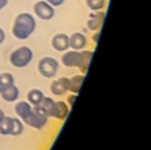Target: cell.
Returning a JSON list of instances; mask_svg holds the SVG:
<instances>
[{"mask_svg": "<svg viewBox=\"0 0 151 150\" xmlns=\"http://www.w3.org/2000/svg\"><path fill=\"white\" fill-rule=\"evenodd\" d=\"M93 56V51L88 50H67L61 56V64L66 67H78L83 74L86 73L91 59Z\"/></svg>", "mask_w": 151, "mask_h": 150, "instance_id": "1", "label": "cell"}, {"mask_svg": "<svg viewBox=\"0 0 151 150\" xmlns=\"http://www.w3.org/2000/svg\"><path fill=\"white\" fill-rule=\"evenodd\" d=\"M35 28H37L35 18L27 12H22L19 13L14 19L12 26V33L17 39L26 40L33 34Z\"/></svg>", "mask_w": 151, "mask_h": 150, "instance_id": "2", "label": "cell"}, {"mask_svg": "<svg viewBox=\"0 0 151 150\" xmlns=\"http://www.w3.org/2000/svg\"><path fill=\"white\" fill-rule=\"evenodd\" d=\"M32 59H33V51L28 46H19L9 56L11 65L18 69L28 66Z\"/></svg>", "mask_w": 151, "mask_h": 150, "instance_id": "3", "label": "cell"}, {"mask_svg": "<svg viewBox=\"0 0 151 150\" xmlns=\"http://www.w3.org/2000/svg\"><path fill=\"white\" fill-rule=\"evenodd\" d=\"M47 122H48V116L46 115V112L39 105H35V106L32 105L31 112L28 113V116L25 118L22 123L29 125L33 129L40 130L47 124Z\"/></svg>", "mask_w": 151, "mask_h": 150, "instance_id": "4", "label": "cell"}, {"mask_svg": "<svg viewBox=\"0 0 151 150\" xmlns=\"http://www.w3.org/2000/svg\"><path fill=\"white\" fill-rule=\"evenodd\" d=\"M59 70V63L53 57H42L38 63V72L44 78H53Z\"/></svg>", "mask_w": 151, "mask_h": 150, "instance_id": "5", "label": "cell"}, {"mask_svg": "<svg viewBox=\"0 0 151 150\" xmlns=\"http://www.w3.org/2000/svg\"><path fill=\"white\" fill-rule=\"evenodd\" d=\"M33 11H34V14L41 20H51L55 14L54 7L51 6L48 2H46L45 0L35 1L33 6Z\"/></svg>", "mask_w": 151, "mask_h": 150, "instance_id": "6", "label": "cell"}, {"mask_svg": "<svg viewBox=\"0 0 151 150\" xmlns=\"http://www.w3.org/2000/svg\"><path fill=\"white\" fill-rule=\"evenodd\" d=\"M104 20H105V13L101 11H96V12L91 13V15L87 19V22H86L87 28L93 32L99 31L104 24Z\"/></svg>", "mask_w": 151, "mask_h": 150, "instance_id": "7", "label": "cell"}, {"mask_svg": "<svg viewBox=\"0 0 151 150\" xmlns=\"http://www.w3.org/2000/svg\"><path fill=\"white\" fill-rule=\"evenodd\" d=\"M51 45L53 47V50H55L57 52H65L70 48L68 45V35L66 33H57L53 35Z\"/></svg>", "mask_w": 151, "mask_h": 150, "instance_id": "8", "label": "cell"}, {"mask_svg": "<svg viewBox=\"0 0 151 150\" xmlns=\"http://www.w3.org/2000/svg\"><path fill=\"white\" fill-rule=\"evenodd\" d=\"M50 90L54 96H64L68 92V78L60 77L57 80H53L50 85Z\"/></svg>", "mask_w": 151, "mask_h": 150, "instance_id": "9", "label": "cell"}, {"mask_svg": "<svg viewBox=\"0 0 151 150\" xmlns=\"http://www.w3.org/2000/svg\"><path fill=\"white\" fill-rule=\"evenodd\" d=\"M68 45L71 50H76V51L84 50L87 45V38L85 37V34L80 32H76L68 37Z\"/></svg>", "mask_w": 151, "mask_h": 150, "instance_id": "10", "label": "cell"}, {"mask_svg": "<svg viewBox=\"0 0 151 150\" xmlns=\"http://www.w3.org/2000/svg\"><path fill=\"white\" fill-rule=\"evenodd\" d=\"M68 113H70V107L66 104V102H63V100L54 102L52 118H55V119H59V120H64V119L67 118Z\"/></svg>", "mask_w": 151, "mask_h": 150, "instance_id": "11", "label": "cell"}, {"mask_svg": "<svg viewBox=\"0 0 151 150\" xmlns=\"http://www.w3.org/2000/svg\"><path fill=\"white\" fill-rule=\"evenodd\" d=\"M31 110H32V105L27 100H19L14 106V112L17 117L21 119V122H24V119L28 116Z\"/></svg>", "mask_w": 151, "mask_h": 150, "instance_id": "12", "label": "cell"}, {"mask_svg": "<svg viewBox=\"0 0 151 150\" xmlns=\"http://www.w3.org/2000/svg\"><path fill=\"white\" fill-rule=\"evenodd\" d=\"M0 96H1V98H2L5 102L12 103V102H15V100L19 99L20 90H19V87L14 84V85L7 87L6 90H4L2 92H0Z\"/></svg>", "mask_w": 151, "mask_h": 150, "instance_id": "13", "label": "cell"}, {"mask_svg": "<svg viewBox=\"0 0 151 150\" xmlns=\"http://www.w3.org/2000/svg\"><path fill=\"white\" fill-rule=\"evenodd\" d=\"M84 79H85V74H83V73L81 74H76V76L68 78V92L78 94L79 90L83 85Z\"/></svg>", "mask_w": 151, "mask_h": 150, "instance_id": "14", "label": "cell"}, {"mask_svg": "<svg viewBox=\"0 0 151 150\" xmlns=\"http://www.w3.org/2000/svg\"><path fill=\"white\" fill-rule=\"evenodd\" d=\"M42 98H44V93L39 89H32L27 92V102L33 106L39 105Z\"/></svg>", "mask_w": 151, "mask_h": 150, "instance_id": "15", "label": "cell"}, {"mask_svg": "<svg viewBox=\"0 0 151 150\" xmlns=\"http://www.w3.org/2000/svg\"><path fill=\"white\" fill-rule=\"evenodd\" d=\"M14 77L9 72H2L0 73V92L6 90L7 87L14 85Z\"/></svg>", "mask_w": 151, "mask_h": 150, "instance_id": "16", "label": "cell"}, {"mask_svg": "<svg viewBox=\"0 0 151 150\" xmlns=\"http://www.w3.org/2000/svg\"><path fill=\"white\" fill-rule=\"evenodd\" d=\"M54 102H55V100L52 99L51 97L44 96L42 100H41L40 104H39V106L46 112V115L48 116V118L52 117V112H53V107H54Z\"/></svg>", "mask_w": 151, "mask_h": 150, "instance_id": "17", "label": "cell"}, {"mask_svg": "<svg viewBox=\"0 0 151 150\" xmlns=\"http://www.w3.org/2000/svg\"><path fill=\"white\" fill-rule=\"evenodd\" d=\"M24 131V123L18 117H12V129L9 135L11 136H19Z\"/></svg>", "mask_w": 151, "mask_h": 150, "instance_id": "18", "label": "cell"}, {"mask_svg": "<svg viewBox=\"0 0 151 150\" xmlns=\"http://www.w3.org/2000/svg\"><path fill=\"white\" fill-rule=\"evenodd\" d=\"M11 129H12V117L5 115V117L0 122V135H4V136L9 135Z\"/></svg>", "mask_w": 151, "mask_h": 150, "instance_id": "19", "label": "cell"}, {"mask_svg": "<svg viewBox=\"0 0 151 150\" xmlns=\"http://www.w3.org/2000/svg\"><path fill=\"white\" fill-rule=\"evenodd\" d=\"M85 2L87 7L93 12L101 11L106 5V0H85Z\"/></svg>", "mask_w": 151, "mask_h": 150, "instance_id": "20", "label": "cell"}, {"mask_svg": "<svg viewBox=\"0 0 151 150\" xmlns=\"http://www.w3.org/2000/svg\"><path fill=\"white\" fill-rule=\"evenodd\" d=\"M77 96H78V94H74V93H71V94H68V96H67L66 104L68 105V107H70V109L73 106V103H74V102H76V99H77Z\"/></svg>", "mask_w": 151, "mask_h": 150, "instance_id": "21", "label": "cell"}, {"mask_svg": "<svg viewBox=\"0 0 151 150\" xmlns=\"http://www.w3.org/2000/svg\"><path fill=\"white\" fill-rule=\"evenodd\" d=\"M45 1L48 2V4H50L51 6H53V7H58V6H61L65 0H45Z\"/></svg>", "mask_w": 151, "mask_h": 150, "instance_id": "22", "label": "cell"}, {"mask_svg": "<svg viewBox=\"0 0 151 150\" xmlns=\"http://www.w3.org/2000/svg\"><path fill=\"white\" fill-rule=\"evenodd\" d=\"M5 38H6V34H5V31L0 27V45L5 41Z\"/></svg>", "mask_w": 151, "mask_h": 150, "instance_id": "23", "label": "cell"}, {"mask_svg": "<svg viewBox=\"0 0 151 150\" xmlns=\"http://www.w3.org/2000/svg\"><path fill=\"white\" fill-rule=\"evenodd\" d=\"M8 4V0H0V11L4 9Z\"/></svg>", "mask_w": 151, "mask_h": 150, "instance_id": "24", "label": "cell"}, {"mask_svg": "<svg viewBox=\"0 0 151 150\" xmlns=\"http://www.w3.org/2000/svg\"><path fill=\"white\" fill-rule=\"evenodd\" d=\"M4 117H5V113H4V111L0 109V122L2 120V118H4Z\"/></svg>", "mask_w": 151, "mask_h": 150, "instance_id": "25", "label": "cell"}, {"mask_svg": "<svg viewBox=\"0 0 151 150\" xmlns=\"http://www.w3.org/2000/svg\"><path fill=\"white\" fill-rule=\"evenodd\" d=\"M33 1H38V0H33Z\"/></svg>", "mask_w": 151, "mask_h": 150, "instance_id": "26", "label": "cell"}]
</instances>
